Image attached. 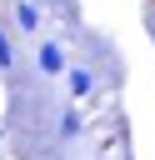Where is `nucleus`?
Here are the masks:
<instances>
[{"label":"nucleus","instance_id":"f257e3e1","mask_svg":"<svg viewBox=\"0 0 155 160\" xmlns=\"http://www.w3.org/2000/svg\"><path fill=\"white\" fill-rule=\"evenodd\" d=\"M35 65H40V75H65V70H70L60 40H40V45H35Z\"/></svg>","mask_w":155,"mask_h":160},{"label":"nucleus","instance_id":"f03ea898","mask_svg":"<svg viewBox=\"0 0 155 160\" xmlns=\"http://www.w3.org/2000/svg\"><path fill=\"white\" fill-rule=\"evenodd\" d=\"M65 90H70L75 100H85V95L95 90V75H90L85 65H70V70H65Z\"/></svg>","mask_w":155,"mask_h":160},{"label":"nucleus","instance_id":"7ed1b4c3","mask_svg":"<svg viewBox=\"0 0 155 160\" xmlns=\"http://www.w3.org/2000/svg\"><path fill=\"white\" fill-rule=\"evenodd\" d=\"M15 20H20V30H25V35H30V30H35V25H40V10H35V5H30V0H15Z\"/></svg>","mask_w":155,"mask_h":160},{"label":"nucleus","instance_id":"20e7f679","mask_svg":"<svg viewBox=\"0 0 155 160\" xmlns=\"http://www.w3.org/2000/svg\"><path fill=\"white\" fill-rule=\"evenodd\" d=\"M60 135H80V110H75V105L60 115Z\"/></svg>","mask_w":155,"mask_h":160},{"label":"nucleus","instance_id":"39448f33","mask_svg":"<svg viewBox=\"0 0 155 160\" xmlns=\"http://www.w3.org/2000/svg\"><path fill=\"white\" fill-rule=\"evenodd\" d=\"M10 65H15V50H10V35L0 30V70H10Z\"/></svg>","mask_w":155,"mask_h":160}]
</instances>
